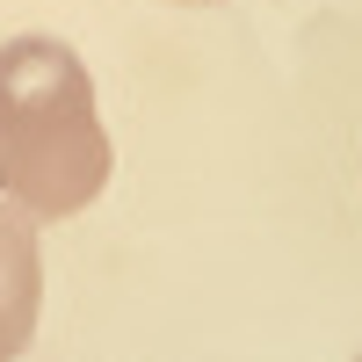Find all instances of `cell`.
<instances>
[{
	"label": "cell",
	"mask_w": 362,
	"mask_h": 362,
	"mask_svg": "<svg viewBox=\"0 0 362 362\" xmlns=\"http://www.w3.org/2000/svg\"><path fill=\"white\" fill-rule=\"evenodd\" d=\"M181 8H203V0H181Z\"/></svg>",
	"instance_id": "3"
},
{
	"label": "cell",
	"mask_w": 362,
	"mask_h": 362,
	"mask_svg": "<svg viewBox=\"0 0 362 362\" xmlns=\"http://www.w3.org/2000/svg\"><path fill=\"white\" fill-rule=\"evenodd\" d=\"M37 312H44V247H37V218L22 203L0 196V362H15L37 341Z\"/></svg>",
	"instance_id": "2"
},
{
	"label": "cell",
	"mask_w": 362,
	"mask_h": 362,
	"mask_svg": "<svg viewBox=\"0 0 362 362\" xmlns=\"http://www.w3.org/2000/svg\"><path fill=\"white\" fill-rule=\"evenodd\" d=\"M116 145L102 131L95 80L58 37L0 44V196L29 218H80L109 189Z\"/></svg>",
	"instance_id": "1"
}]
</instances>
